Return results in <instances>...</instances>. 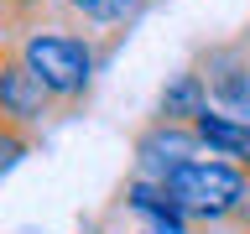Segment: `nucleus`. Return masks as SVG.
I'll return each mask as SVG.
<instances>
[{
    "mask_svg": "<svg viewBox=\"0 0 250 234\" xmlns=\"http://www.w3.org/2000/svg\"><path fill=\"white\" fill-rule=\"evenodd\" d=\"M172 203L183 208L193 224H229V218H250V172L229 156L203 151L167 177Z\"/></svg>",
    "mask_w": 250,
    "mask_h": 234,
    "instance_id": "1",
    "label": "nucleus"
},
{
    "mask_svg": "<svg viewBox=\"0 0 250 234\" xmlns=\"http://www.w3.org/2000/svg\"><path fill=\"white\" fill-rule=\"evenodd\" d=\"M16 52L31 62V73L47 83V94L58 104H73L83 99L94 83V68H99V47H94L89 31H73V26H31L21 31Z\"/></svg>",
    "mask_w": 250,
    "mask_h": 234,
    "instance_id": "2",
    "label": "nucleus"
},
{
    "mask_svg": "<svg viewBox=\"0 0 250 234\" xmlns=\"http://www.w3.org/2000/svg\"><path fill=\"white\" fill-rule=\"evenodd\" d=\"M52 94H47V83L37 73H31V62L16 52V47H5L0 52V120L5 125H21V130H37V125L52 115Z\"/></svg>",
    "mask_w": 250,
    "mask_h": 234,
    "instance_id": "3",
    "label": "nucleus"
},
{
    "mask_svg": "<svg viewBox=\"0 0 250 234\" xmlns=\"http://www.w3.org/2000/svg\"><path fill=\"white\" fill-rule=\"evenodd\" d=\"M193 156H203V140H198V130L188 120H162V115H156L136 136V172L141 177L167 182L172 172L183 167V161H193Z\"/></svg>",
    "mask_w": 250,
    "mask_h": 234,
    "instance_id": "4",
    "label": "nucleus"
},
{
    "mask_svg": "<svg viewBox=\"0 0 250 234\" xmlns=\"http://www.w3.org/2000/svg\"><path fill=\"white\" fill-rule=\"evenodd\" d=\"M120 203H125V214L141 224V234H193L198 224L172 203V193H167V182H156V177H130L125 182V193H120Z\"/></svg>",
    "mask_w": 250,
    "mask_h": 234,
    "instance_id": "5",
    "label": "nucleus"
},
{
    "mask_svg": "<svg viewBox=\"0 0 250 234\" xmlns=\"http://www.w3.org/2000/svg\"><path fill=\"white\" fill-rule=\"evenodd\" d=\"M193 130H198V140H203V151H214V156H229V161H240V151L250 146V125L240 120V115H229V109H219V104H208L193 120Z\"/></svg>",
    "mask_w": 250,
    "mask_h": 234,
    "instance_id": "6",
    "label": "nucleus"
},
{
    "mask_svg": "<svg viewBox=\"0 0 250 234\" xmlns=\"http://www.w3.org/2000/svg\"><path fill=\"white\" fill-rule=\"evenodd\" d=\"M208 104H214V94H208L203 73H198V68H183V73H177L167 89H162V99H156V115H162V120H188V125H193Z\"/></svg>",
    "mask_w": 250,
    "mask_h": 234,
    "instance_id": "7",
    "label": "nucleus"
},
{
    "mask_svg": "<svg viewBox=\"0 0 250 234\" xmlns=\"http://www.w3.org/2000/svg\"><path fill=\"white\" fill-rule=\"evenodd\" d=\"M31 156V130H21V125H5L0 120V177H11L21 161Z\"/></svg>",
    "mask_w": 250,
    "mask_h": 234,
    "instance_id": "8",
    "label": "nucleus"
},
{
    "mask_svg": "<svg viewBox=\"0 0 250 234\" xmlns=\"http://www.w3.org/2000/svg\"><path fill=\"white\" fill-rule=\"evenodd\" d=\"M146 11H151V0H104V16H99V26H109V31H130Z\"/></svg>",
    "mask_w": 250,
    "mask_h": 234,
    "instance_id": "9",
    "label": "nucleus"
},
{
    "mask_svg": "<svg viewBox=\"0 0 250 234\" xmlns=\"http://www.w3.org/2000/svg\"><path fill=\"white\" fill-rule=\"evenodd\" d=\"M62 5H68L78 21H89V26H99V16H104V0H62Z\"/></svg>",
    "mask_w": 250,
    "mask_h": 234,
    "instance_id": "10",
    "label": "nucleus"
},
{
    "mask_svg": "<svg viewBox=\"0 0 250 234\" xmlns=\"http://www.w3.org/2000/svg\"><path fill=\"white\" fill-rule=\"evenodd\" d=\"M240 167H245V172H250V146H245V151H240Z\"/></svg>",
    "mask_w": 250,
    "mask_h": 234,
    "instance_id": "11",
    "label": "nucleus"
}]
</instances>
